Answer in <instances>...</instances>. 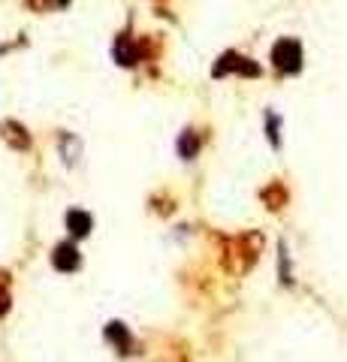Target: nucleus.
Masks as SVG:
<instances>
[{
	"mask_svg": "<svg viewBox=\"0 0 347 362\" xmlns=\"http://www.w3.org/2000/svg\"><path fill=\"white\" fill-rule=\"evenodd\" d=\"M196 148H199V145H196V139H194V133L181 136V142H178V151L185 154V157H194V154H196Z\"/></svg>",
	"mask_w": 347,
	"mask_h": 362,
	"instance_id": "obj_4",
	"label": "nucleus"
},
{
	"mask_svg": "<svg viewBox=\"0 0 347 362\" xmlns=\"http://www.w3.org/2000/svg\"><path fill=\"white\" fill-rule=\"evenodd\" d=\"M272 61H275L278 70L296 72L299 67H302V49H299L296 40H281V42L275 45V52H272Z\"/></svg>",
	"mask_w": 347,
	"mask_h": 362,
	"instance_id": "obj_1",
	"label": "nucleus"
},
{
	"mask_svg": "<svg viewBox=\"0 0 347 362\" xmlns=\"http://www.w3.org/2000/svg\"><path fill=\"white\" fill-rule=\"evenodd\" d=\"M54 266L72 272V269L79 266V251L72 248V244H61V248L54 251Z\"/></svg>",
	"mask_w": 347,
	"mask_h": 362,
	"instance_id": "obj_2",
	"label": "nucleus"
},
{
	"mask_svg": "<svg viewBox=\"0 0 347 362\" xmlns=\"http://www.w3.org/2000/svg\"><path fill=\"white\" fill-rule=\"evenodd\" d=\"M109 338L118 341L121 347H127V344H130V338H127V332H124V326H121V323H109Z\"/></svg>",
	"mask_w": 347,
	"mask_h": 362,
	"instance_id": "obj_5",
	"label": "nucleus"
},
{
	"mask_svg": "<svg viewBox=\"0 0 347 362\" xmlns=\"http://www.w3.org/2000/svg\"><path fill=\"white\" fill-rule=\"evenodd\" d=\"M269 136H272V145H278V118L269 115Z\"/></svg>",
	"mask_w": 347,
	"mask_h": 362,
	"instance_id": "obj_6",
	"label": "nucleus"
},
{
	"mask_svg": "<svg viewBox=\"0 0 347 362\" xmlns=\"http://www.w3.org/2000/svg\"><path fill=\"white\" fill-rule=\"evenodd\" d=\"M67 226H70L72 235H88L94 223H91V214H85V212H70L67 214Z\"/></svg>",
	"mask_w": 347,
	"mask_h": 362,
	"instance_id": "obj_3",
	"label": "nucleus"
}]
</instances>
